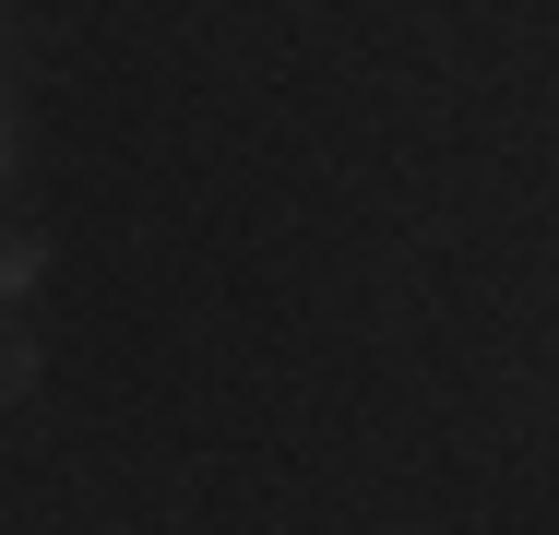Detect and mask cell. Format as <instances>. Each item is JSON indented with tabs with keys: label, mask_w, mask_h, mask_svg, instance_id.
<instances>
[{
	"label": "cell",
	"mask_w": 559,
	"mask_h": 535,
	"mask_svg": "<svg viewBox=\"0 0 559 535\" xmlns=\"http://www.w3.org/2000/svg\"><path fill=\"white\" fill-rule=\"evenodd\" d=\"M24 381H36V357H24V333H0V405H12Z\"/></svg>",
	"instance_id": "obj_1"
},
{
	"label": "cell",
	"mask_w": 559,
	"mask_h": 535,
	"mask_svg": "<svg viewBox=\"0 0 559 535\" xmlns=\"http://www.w3.org/2000/svg\"><path fill=\"white\" fill-rule=\"evenodd\" d=\"M0 155H12V131H0Z\"/></svg>",
	"instance_id": "obj_2"
}]
</instances>
